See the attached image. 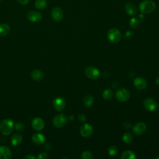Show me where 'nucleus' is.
I'll return each instance as SVG.
<instances>
[{"instance_id": "obj_1", "label": "nucleus", "mask_w": 159, "mask_h": 159, "mask_svg": "<svg viewBox=\"0 0 159 159\" xmlns=\"http://www.w3.org/2000/svg\"><path fill=\"white\" fill-rule=\"evenodd\" d=\"M14 128V124L12 120L9 119H4L0 124V132L4 136H9L12 132Z\"/></svg>"}, {"instance_id": "obj_2", "label": "nucleus", "mask_w": 159, "mask_h": 159, "mask_svg": "<svg viewBox=\"0 0 159 159\" xmlns=\"http://www.w3.org/2000/svg\"><path fill=\"white\" fill-rule=\"evenodd\" d=\"M156 8V5L151 0H146L139 5L140 11L144 14H149L153 12Z\"/></svg>"}, {"instance_id": "obj_3", "label": "nucleus", "mask_w": 159, "mask_h": 159, "mask_svg": "<svg viewBox=\"0 0 159 159\" xmlns=\"http://www.w3.org/2000/svg\"><path fill=\"white\" fill-rule=\"evenodd\" d=\"M68 119V117L65 114H59L53 119V125L57 128H62L67 125Z\"/></svg>"}, {"instance_id": "obj_4", "label": "nucleus", "mask_w": 159, "mask_h": 159, "mask_svg": "<svg viewBox=\"0 0 159 159\" xmlns=\"http://www.w3.org/2000/svg\"><path fill=\"white\" fill-rule=\"evenodd\" d=\"M121 33L117 29L113 28L108 32V38L112 43L119 42L121 39Z\"/></svg>"}, {"instance_id": "obj_5", "label": "nucleus", "mask_w": 159, "mask_h": 159, "mask_svg": "<svg viewBox=\"0 0 159 159\" xmlns=\"http://www.w3.org/2000/svg\"><path fill=\"white\" fill-rule=\"evenodd\" d=\"M85 75L88 78L95 80L99 78L100 72L97 68L95 67L90 66L86 68Z\"/></svg>"}, {"instance_id": "obj_6", "label": "nucleus", "mask_w": 159, "mask_h": 159, "mask_svg": "<svg viewBox=\"0 0 159 159\" xmlns=\"http://www.w3.org/2000/svg\"><path fill=\"white\" fill-rule=\"evenodd\" d=\"M131 96V93L126 88H121L117 91L116 93V97L117 99L121 102L127 101Z\"/></svg>"}, {"instance_id": "obj_7", "label": "nucleus", "mask_w": 159, "mask_h": 159, "mask_svg": "<svg viewBox=\"0 0 159 159\" xmlns=\"http://www.w3.org/2000/svg\"><path fill=\"white\" fill-rule=\"evenodd\" d=\"M26 17L29 21L32 23H38L42 20V16L41 13L38 11H31L27 13L26 14Z\"/></svg>"}, {"instance_id": "obj_8", "label": "nucleus", "mask_w": 159, "mask_h": 159, "mask_svg": "<svg viewBox=\"0 0 159 159\" xmlns=\"http://www.w3.org/2000/svg\"><path fill=\"white\" fill-rule=\"evenodd\" d=\"M51 16L52 19L55 21L59 22L62 20L63 17V13L60 7H55L52 10Z\"/></svg>"}, {"instance_id": "obj_9", "label": "nucleus", "mask_w": 159, "mask_h": 159, "mask_svg": "<svg viewBox=\"0 0 159 159\" xmlns=\"http://www.w3.org/2000/svg\"><path fill=\"white\" fill-rule=\"evenodd\" d=\"M53 106L56 110L57 111H62L66 106V101L64 98L62 97H57L53 101Z\"/></svg>"}, {"instance_id": "obj_10", "label": "nucleus", "mask_w": 159, "mask_h": 159, "mask_svg": "<svg viewBox=\"0 0 159 159\" xmlns=\"http://www.w3.org/2000/svg\"><path fill=\"white\" fill-rule=\"evenodd\" d=\"M93 132V127L89 125V124L86 123L83 125L80 129V134L81 136L83 137H90Z\"/></svg>"}, {"instance_id": "obj_11", "label": "nucleus", "mask_w": 159, "mask_h": 159, "mask_svg": "<svg viewBox=\"0 0 159 159\" xmlns=\"http://www.w3.org/2000/svg\"><path fill=\"white\" fill-rule=\"evenodd\" d=\"M147 126L144 122H139L133 127V132L137 136L144 134L147 131Z\"/></svg>"}, {"instance_id": "obj_12", "label": "nucleus", "mask_w": 159, "mask_h": 159, "mask_svg": "<svg viewBox=\"0 0 159 159\" xmlns=\"http://www.w3.org/2000/svg\"><path fill=\"white\" fill-rule=\"evenodd\" d=\"M134 85L137 90H143L147 87V82L143 77H137L134 81Z\"/></svg>"}, {"instance_id": "obj_13", "label": "nucleus", "mask_w": 159, "mask_h": 159, "mask_svg": "<svg viewBox=\"0 0 159 159\" xmlns=\"http://www.w3.org/2000/svg\"><path fill=\"white\" fill-rule=\"evenodd\" d=\"M32 128L38 131H42L45 127V123L42 119L40 117L34 118L32 122Z\"/></svg>"}, {"instance_id": "obj_14", "label": "nucleus", "mask_w": 159, "mask_h": 159, "mask_svg": "<svg viewBox=\"0 0 159 159\" xmlns=\"http://www.w3.org/2000/svg\"><path fill=\"white\" fill-rule=\"evenodd\" d=\"M144 108L149 111H154L156 110L157 104L155 99L152 98H147L144 102Z\"/></svg>"}, {"instance_id": "obj_15", "label": "nucleus", "mask_w": 159, "mask_h": 159, "mask_svg": "<svg viewBox=\"0 0 159 159\" xmlns=\"http://www.w3.org/2000/svg\"><path fill=\"white\" fill-rule=\"evenodd\" d=\"M12 157L11 150L6 146H0V158L9 159Z\"/></svg>"}, {"instance_id": "obj_16", "label": "nucleus", "mask_w": 159, "mask_h": 159, "mask_svg": "<svg viewBox=\"0 0 159 159\" xmlns=\"http://www.w3.org/2000/svg\"><path fill=\"white\" fill-rule=\"evenodd\" d=\"M32 142L37 145H41L45 143V137L42 134L37 133L32 136Z\"/></svg>"}, {"instance_id": "obj_17", "label": "nucleus", "mask_w": 159, "mask_h": 159, "mask_svg": "<svg viewBox=\"0 0 159 159\" xmlns=\"http://www.w3.org/2000/svg\"><path fill=\"white\" fill-rule=\"evenodd\" d=\"M125 9L126 12L129 15H131V16L135 15L137 13V9L136 6L131 3H127L125 6Z\"/></svg>"}, {"instance_id": "obj_18", "label": "nucleus", "mask_w": 159, "mask_h": 159, "mask_svg": "<svg viewBox=\"0 0 159 159\" xmlns=\"http://www.w3.org/2000/svg\"><path fill=\"white\" fill-rule=\"evenodd\" d=\"M44 73L39 69L34 70L31 73V77L35 81H41L44 78Z\"/></svg>"}, {"instance_id": "obj_19", "label": "nucleus", "mask_w": 159, "mask_h": 159, "mask_svg": "<svg viewBox=\"0 0 159 159\" xmlns=\"http://www.w3.org/2000/svg\"><path fill=\"white\" fill-rule=\"evenodd\" d=\"M23 140V137L20 134H14L11 139V143L13 146H19Z\"/></svg>"}, {"instance_id": "obj_20", "label": "nucleus", "mask_w": 159, "mask_h": 159, "mask_svg": "<svg viewBox=\"0 0 159 159\" xmlns=\"http://www.w3.org/2000/svg\"><path fill=\"white\" fill-rule=\"evenodd\" d=\"M10 32V27L8 24L3 23L0 24V36H5Z\"/></svg>"}, {"instance_id": "obj_21", "label": "nucleus", "mask_w": 159, "mask_h": 159, "mask_svg": "<svg viewBox=\"0 0 159 159\" xmlns=\"http://www.w3.org/2000/svg\"><path fill=\"white\" fill-rule=\"evenodd\" d=\"M93 103H94V98L90 95H86L83 99V103L86 107L88 108L91 107L93 104Z\"/></svg>"}, {"instance_id": "obj_22", "label": "nucleus", "mask_w": 159, "mask_h": 159, "mask_svg": "<svg viewBox=\"0 0 159 159\" xmlns=\"http://www.w3.org/2000/svg\"><path fill=\"white\" fill-rule=\"evenodd\" d=\"M121 158L122 159H135L136 156L133 152L131 150H126L122 153Z\"/></svg>"}, {"instance_id": "obj_23", "label": "nucleus", "mask_w": 159, "mask_h": 159, "mask_svg": "<svg viewBox=\"0 0 159 159\" xmlns=\"http://www.w3.org/2000/svg\"><path fill=\"white\" fill-rule=\"evenodd\" d=\"M34 5L35 7L38 9L42 10L45 9L47 6V1L46 0H36Z\"/></svg>"}, {"instance_id": "obj_24", "label": "nucleus", "mask_w": 159, "mask_h": 159, "mask_svg": "<svg viewBox=\"0 0 159 159\" xmlns=\"http://www.w3.org/2000/svg\"><path fill=\"white\" fill-rule=\"evenodd\" d=\"M122 140L127 144H129L133 140V136L129 132H126L122 136Z\"/></svg>"}, {"instance_id": "obj_25", "label": "nucleus", "mask_w": 159, "mask_h": 159, "mask_svg": "<svg viewBox=\"0 0 159 159\" xmlns=\"http://www.w3.org/2000/svg\"><path fill=\"white\" fill-rule=\"evenodd\" d=\"M113 96V91L108 88V89H106L103 93V97L104 99L107 100L111 99Z\"/></svg>"}, {"instance_id": "obj_26", "label": "nucleus", "mask_w": 159, "mask_h": 159, "mask_svg": "<svg viewBox=\"0 0 159 159\" xmlns=\"http://www.w3.org/2000/svg\"><path fill=\"white\" fill-rule=\"evenodd\" d=\"M140 21H139L137 17H134V18H132L130 20V26L133 28V29H136L137 28L140 24Z\"/></svg>"}, {"instance_id": "obj_27", "label": "nucleus", "mask_w": 159, "mask_h": 159, "mask_svg": "<svg viewBox=\"0 0 159 159\" xmlns=\"http://www.w3.org/2000/svg\"><path fill=\"white\" fill-rule=\"evenodd\" d=\"M81 157L83 159H92L93 158V155L90 151H85L82 153Z\"/></svg>"}, {"instance_id": "obj_28", "label": "nucleus", "mask_w": 159, "mask_h": 159, "mask_svg": "<svg viewBox=\"0 0 159 159\" xmlns=\"http://www.w3.org/2000/svg\"><path fill=\"white\" fill-rule=\"evenodd\" d=\"M117 149L116 147L115 146H111L109 149H108V154L110 156H115L116 155V154H117Z\"/></svg>"}, {"instance_id": "obj_29", "label": "nucleus", "mask_w": 159, "mask_h": 159, "mask_svg": "<svg viewBox=\"0 0 159 159\" xmlns=\"http://www.w3.org/2000/svg\"><path fill=\"white\" fill-rule=\"evenodd\" d=\"M14 126L17 131H24V129L25 128L24 124L21 122H18L16 123V125H14Z\"/></svg>"}, {"instance_id": "obj_30", "label": "nucleus", "mask_w": 159, "mask_h": 159, "mask_svg": "<svg viewBox=\"0 0 159 159\" xmlns=\"http://www.w3.org/2000/svg\"><path fill=\"white\" fill-rule=\"evenodd\" d=\"M48 157V154L47 152H43L39 154L38 157H37L38 159H45Z\"/></svg>"}, {"instance_id": "obj_31", "label": "nucleus", "mask_w": 159, "mask_h": 159, "mask_svg": "<svg viewBox=\"0 0 159 159\" xmlns=\"http://www.w3.org/2000/svg\"><path fill=\"white\" fill-rule=\"evenodd\" d=\"M133 36H134V33L131 31H128L125 34V38L127 39H131V38H132Z\"/></svg>"}, {"instance_id": "obj_32", "label": "nucleus", "mask_w": 159, "mask_h": 159, "mask_svg": "<svg viewBox=\"0 0 159 159\" xmlns=\"http://www.w3.org/2000/svg\"><path fill=\"white\" fill-rule=\"evenodd\" d=\"M78 120L80 122H85L86 121V116L85 114H80L78 116Z\"/></svg>"}, {"instance_id": "obj_33", "label": "nucleus", "mask_w": 159, "mask_h": 159, "mask_svg": "<svg viewBox=\"0 0 159 159\" xmlns=\"http://www.w3.org/2000/svg\"><path fill=\"white\" fill-rule=\"evenodd\" d=\"M17 2L22 5H26L29 3V0H17Z\"/></svg>"}, {"instance_id": "obj_34", "label": "nucleus", "mask_w": 159, "mask_h": 159, "mask_svg": "<svg viewBox=\"0 0 159 159\" xmlns=\"http://www.w3.org/2000/svg\"><path fill=\"white\" fill-rule=\"evenodd\" d=\"M137 18H138L139 21H140V23H143V22L144 21V16L143 14H140V15L137 17Z\"/></svg>"}, {"instance_id": "obj_35", "label": "nucleus", "mask_w": 159, "mask_h": 159, "mask_svg": "<svg viewBox=\"0 0 159 159\" xmlns=\"http://www.w3.org/2000/svg\"><path fill=\"white\" fill-rule=\"evenodd\" d=\"M36 157L32 155H27L24 157V159H36Z\"/></svg>"}, {"instance_id": "obj_36", "label": "nucleus", "mask_w": 159, "mask_h": 159, "mask_svg": "<svg viewBox=\"0 0 159 159\" xmlns=\"http://www.w3.org/2000/svg\"><path fill=\"white\" fill-rule=\"evenodd\" d=\"M44 147L47 150H50L51 149H52V146L50 145V144H49V143H47V144H45V146H44Z\"/></svg>"}, {"instance_id": "obj_37", "label": "nucleus", "mask_w": 159, "mask_h": 159, "mask_svg": "<svg viewBox=\"0 0 159 159\" xmlns=\"http://www.w3.org/2000/svg\"><path fill=\"white\" fill-rule=\"evenodd\" d=\"M155 83H156L157 85H159V77H158V78H156V80H155Z\"/></svg>"}, {"instance_id": "obj_38", "label": "nucleus", "mask_w": 159, "mask_h": 159, "mask_svg": "<svg viewBox=\"0 0 159 159\" xmlns=\"http://www.w3.org/2000/svg\"><path fill=\"white\" fill-rule=\"evenodd\" d=\"M1 1H2V0H0V2H1Z\"/></svg>"}]
</instances>
